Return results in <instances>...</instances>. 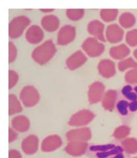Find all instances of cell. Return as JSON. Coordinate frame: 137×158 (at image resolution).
<instances>
[{"instance_id":"9","label":"cell","mask_w":137,"mask_h":158,"mask_svg":"<svg viewBox=\"0 0 137 158\" xmlns=\"http://www.w3.org/2000/svg\"><path fill=\"white\" fill-rule=\"evenodd\" d=\"M61 145V139L57 135H52L44 140L42 142L41 149L43 152H52L59 148Z\"/></svg>"},{"instance_id":"13","label":"cell","mask_w":137,"mask_h":158,"mask_svg":"<svg viewBox=\"0 0 137 158\" xmlns=\"http://www.w3.org/2000/svg\"><path fill=\"white\" fill-rule=\"evenodd\" d=\"M86 60L85 55L81 51H77L67 60V66L71 69H75L84 64Z\"/></svg>"},{"instance_id":"39","label":"cell","mask_w":137,"mask_h":158,"mask_svg":"<svg viewBox=\"0 0 137 158\" xmlns=\"http://www.w3.org/2000/svg\"><path fill=\"white\" fill-rule=\"evenodd\" d=\"M133 54H134L135 57H136V60H137V49L136 50V51H134V53H133Z\"/></svg>"},{"instance_id":"27","label":"cell","mask_w":137,"mask_h":158,"mask_svg":"<svg viewBox=\"0 0 137 158\" xmlns=\"http://www.w3.org/2000/svg\"><path fill=\"white\" fill-rule=\"evenodd\" d=\"M126 41L129 45L134 47L137 45V30H133L127 32Z\"/></svg>"},{"instance_id":"25","label":"cell","mask_w":137,"mask_h":158,"mask_svg":"<svg viewBox=\"0 0 137 158\" xmlns=\"http://www.w3.org/2000/svg\"><path fill=\"white\" fill-rule=\"evenodd\" d=\"M117 15V10H102L101 11V18L107 22L114 20Z\"/></svg>"},{"instance_id":"23","label":"cell","mask_w":137,"mask_h":158,"mask_svg":"<svg viewBox=\"0 0 137 158\" xmlns=\"http://www.w3.org/2000/svg\"><path fill=\"white\" fill-rule=\"evenodd\" d=\"M22 111V107L17 97L14 95H10V114L18 113Z\"/></svg>"},{"instance_id":"29","label":"cell","mask_w":137,"mask_h":158,"mask_svg":"<svg viewBox=\"0 0 137 158\" xmlns=\"http://www.w3.org/2000/svg\"><path fill=\"white\" fill-rule=\"evenodd\" d=\"M83 10H68L67 15L72 20H78L83 16Z\"/></svg>"},{"instance_id":"38","label":"cell","mask_w":137,"mask_h":158,"mask_svg":"<svg viewBox=\"0 0 137 158\" xmlns=\"http://www.w3.org/2000/svg\"><path fill=\"white\" fill-rule=\"evenodd\" d=\"M41 11H44V12H50L53 10H41Z\"/></svg>"},{"instance_id":"34","label":"cell","mask_w":137,"mask_h":158,"mask_svg":"<svg viewBox=\"0 0 137 158\" xmlns=\"http://www.w3.org/2000/svg\"><path fill=\"white\" fill-rule=\"evenodd\" d=\"M10 158H21V154L16 150L10 151Z\"/></svg>"},{"instance_id":"19","label":"cell","mask_w":137,"mask_h":158,"mask_svg":"<svg viewBox=\"0 0 137 158\" xmlns=\"http://www.w3.org/2000/svg\"><path fill=\"white\" fill-rule=\"evenodd\" d=\"M12 125L18 131L24 132L28 130L29 127V121L25 117L19 116L12 121Z\"/></svg>"},{"instance_id":"14","label":"cell","mask_w":137,"mask_h":158,"mask_svg":"<svg viewBox=\"0 0 137 158\" xmlns=\"http://www.w3.org/2000/svg\"><path fill=\"white\" fill-rule=\"evenodd\" d=\"M98 68L102 76L106 77V78L112 77L115 73L114 63H112V61L109 60H102L99 64Z\"/></svg>"},{"instance_id":"16","label":"cell","mask_w":137,"mask_h":158,"mask_svg":"<svg viewBox=\"0 0 137 158\" xmlns=\"http://www.w3.org/2000/svg\"><path fill=\"white\" fill-rule=\"evenodd\" d=\"M88 30L89 31V33L92 35H95L97 39H99L101 41H105L104 39L103 31H104V24L100 23V21L97 20H94L88 24Z\"/></svg>"},{"instance_id":"33","label":"cell","mask_w":137,"mask_h":158,"mask_svg":"<svg viewBox=\"0 0 137 158\" xmlns=\"http://www.w3.org/2000/svg\"><path fill=\"white\" fill-rule=\"evenodd\" d=\"M10 63H11L15 59L16 57V54H17V51H16V48H15L14 45H13V43H10Z\"/></svg>"},{"instance_id":"24","label":"cell","mask_w":137,"mask_h":158,"mask_svg":"<svg viewBox=\"0 0 137 158\" xmlns=\"http://www.w3.org/2000/svg\"><path fill=\"white\" fill-rule=\"evenodd\" d=\"M128 68L137 69V63L133 60L132 58H128V59L121 61L119 63V69L120 71H124Z\"/></svg>"},{"instance_id":"5","label":"cell","mask_w":137,"mask_h":158,"mask_svg":"<svg viewBox=\"0 0 137 158\" xmlns=\"http://www.w3.org/2000/svg\"><path fill=\"white\" fill-rule=\"evenodd\" d=\"M94 118V114L88 110L79 111L72 116L69 121L71 126H82L88 123Z\"/></svg>"},{"instance_id":"3","label":"cell","mask_w":137,"mask_h":158,"mask_svg":"<svg viewBox=\"0 0 137 158\" xmlns=\"http://www.w3.org/2000/svg\"><path fill=\"white\" fill-rule=\"evenodd\" d=\"M83 48L90 56L95 57L99 56L104 52V46L102 44L99 43L95 39H88L84 42L83 44Z\"/></svg>"},{"instance_id":"1","label":"cell","mask_w":137,"mask_h":158,"mask_svg":"<svg viewBox=\"0 0 137 158\" xmlns=\"http://www.w3.org/2000/svg\"><path fill=\"white\" fill-rule=\"evenodd\" d=\"M56 53L55 45L52 41H47L45 43L37 47L32 53V57L40 64L47 63Z\"/></svg>"},{"instance_id":"18","label":"cell","mask_w":137,"mask_h":158,"mask_svg":"<svg viewBox=\"0 0 137 158\" xmlns=\"http://www.w3.org/2000/svg\"><path fill=\"white\" fill-rule=\"evenodd\" d=\"M130 52L131 51L125 44H121V45L112 48L109 51L111 56L115 59H122L127 56Z\"/></svg>"},{"instance_id":"37","label":"cell","mask_w":137,"mask_h":158,"mask_svg":"<svg viewBox=\"0 0 137 158\" xmlns=\"http://www.w3.org/2000/svg\"><path fill=\"white\" fill-rule=\"evenodd\" d=\"M113 158H124V155H123L121 153H120V154H117V155H116L115 157H114Z\"/></svg>"},{"instance_id":"36","label":"cell","mask_w":137,"mask_h":158,"mask_svg":"<svg viewBox=\"0 0 137 158\" xmlns=\"http://www.w3.org/2000/svg\"><path fill=\"white\" fill-rule=\"evenodd\" d=\"M16 137H17V134L15 133L14 132L13 133L11 129H10V142H11L12 141L14 140L15 139H16Z\"/></svg>"},{"instance_id":"2","label":"cell","mask_w":137,"mask_h":158,"mask_svg":"<svg viewBox=\"0 0 137 158\" xmlns=\"http://www.w3.org/2000/svg\"><path fill=\"white\" fill-rule=\"evenodd\" d=\"M30 23V20L26 17H18L13 19L10 23L9 34L10 36L13 39L18 38L23 33L24 29Z\"/></svg>"},{"instance_id":"20","label":"cell","mask_w":137,"mask_h":158,"mask_svg":"<svg viewBox=\"0 0 137 158\" xmlns=\"http://www.w3.org/2000/svg\"><path fill=\"white\" fill-rule=\"evenodd\" d=\"M117 93L115 90H109L105 94L103 100V106L107 110H112L114 108Z\"/></svg>"},{"instance_id":"22","label":"cell","mask_w":137,"mask_h":158,"mask_svg":"<svg viewBox=\"0 0 137 158\" xmlns=\"http://www.w3.org/2000/svg\"><path fill=\"white\" fill-rule=\"evenodd\" d=\"M119 22L121 25L124 28H130L135 24L136 19L131 13H124L120 17Z\"/></svg>"},{"instance_id":"6","label":"cell","mask_w":137,"mask_h":158,"mask_svg":"<svg viewBox=\"0 0 137 158\" xmlns=\"http://www.w3.org/2000/svg\"><path fill=\"white\" fill-rule=\"evenodd\" d=\"M75 29L71 26H65L61 28L58 35V44L61 45L68 44L74 39Z\"/></svg>"},{"instance_id":"10","label":"cell","mask_w":137,"mask_h":158,"mask_svg":"<svg viewBox=\"0 0 137 158\" xmlns=\"http://www.w3.org/2000/svg\"><path fill=\"white\" fill-rule=\"evenodd\" d=\"M38 139L35 135H29L23 140L22 144L23 152L27 154H32L37 150Z\"/></svg>"},{"instance_id":"31","label":"cell","mask_w":137,"mask_h":158,"mask_svg":"<svg viewBox=\"0 0 137 158\" xmlns=\"http://www.w3.org/2000/svg\"><path fill=\"white\" fill-rule=\"evenodd\" d=\"M128 107H129V103L126 100H121L117 104V109L122 115H126L127 114Z\"/></svg>"},{"instance_id":"15","label":"cell","mask_w":137,"mask_h":158,"mask_svg":"<svg viewBox=\"0 0 137 158\" xmlns=\"http://www.w3.org/2000/svg\"><path fill=\"white\" fill-rule=\"evenodd\" d=\"M67 138L70 140H83L87 141L91 138V132L88 129L84 128L70 131L67 133Z\"/></svg>"},{"instance_id":"32","label":"cell","mask_w":137,"mask_h":158,"mask_svg":"<svg viewBox=\"0 0 137 158\" xmlns=\"http://www.w3.org/2000/svg\"><path fill=\"white\" fill-rule=\"evenodd\" d=\"M10 88H11L15 84L17 83L18 81V76L17 75V73L14 71H10Z\"/></svg>"},{"instance_id":"30","label":"cell","mask_w":137,"mask_h":158,"mask_svg":"<svg viewBox=\"0 0 137 158\" xmlns=\"http://www.w3.org/2000/svg\"><path fill=\"white\" fill-rule=\"evenodd\" d=\"M126 81L130 84H137V69L127 72L125 75Z\"/></svg>"},{"instance_id":"7","label":"cell","mask_w":137,"mask_h":158,"mask_svg":"<svg viewBox=\"0 0 137 158\" xmlns=\"http://www.w3.org/2000/svg\"><path fill=\"white\" fill-rule=\"evenodd\" d=\"M124 31L116 24H112L108 27L107 30V37L109 42L112 43L119 42L122 39Z\"/></svg>"},{"instance_id":"35","label":"cell","mask_w":137,"mask_h":158,"mask_svg":"<svg viewBox=\"0 0 137 158\" xmlns=\"http://www.w3.org/2000/svg\"><path fill=\"white\" fill-rule=\"evenodd\" d=\"M129 109L131 111H137V100L133 101L131 103H129Z\"/></svg>"},{"instance_id":"12","label":"cell","mask_w":137,"mask_h":158,"mask_svg":"<svg viewBox=\"0 0 137 158\" xmlns=\"http://www.w3.org/2000/svg\"><path fill=\"white\" fill-rule=\"evenodd\" d=\"M87 148V144L84 142H74L68 144L65 148L67 153L72 156H80L85 154Z\"/></svg>"},{"instance_id":"17","label":"cell","mask_w":137,"mask_h":158,"mask_svg":"<svg viewBox=\"0 0 137 158\" xmlns=\"http://www.w3.org/2000/svg\"><path fill=\"white\" fill-rule=\"evenodd\" d=\"M41 23L43 27L46 30L53 32L59 27V22L56 17L53 16V15H48L42 19Z\"/></svg>"},{"instance_id":"8","label":"cell","mask_w":137,"mask_h":158,"mask_svg":"<svg viewBox=\"0 0 137 158\" xmlns=\"http://www.w3.org/2000/svg\"><path fill=\"white\" fill-rule=\"evenodd\" d=\"M104 87L100 82H95L90 87L88 97H89L90 103H96L98 102L103 95Z\"/></svg>"},{"instance_id":"4","label":"cell","mask_w":137,"mask_h":158,"mask_svg":"<svg viewBox=\"0 0 137 158\" xmlns=\"http://www.w3.org/2000/svg\"><path fill=\"white\" fill-rule=\"evenodd\" d=\"M20 98L25 106H33L38 102L39 94L33 87L28 86L24 87L20 94Z\"/></svg>"},{"instance_id":"40","label":"cell","mask_w":137,"mask_h":158,"mask_svg":"<svg viewBox=\"0 0 137 158\" xmlns=\"http://www.w3.org/2000/svg\"><path fill=\"white\" fill-rule=\"evenodd\" d=\"M134 90H135V91H136V92L137 93V86H136V87H135V88H134Z\"/></svg>"},{"instance_id":"41","label":"cell","mask_w":137,"mask_h":158,"mask_svg":"<svg viewBox=\"0 0 137 158\" xmlns=\"http://www.w3.org/2000/svg\"><path fill=\"white\" fill-rule=\"evenodd\" d=\"M133 158H137V157H133Z\"/></svg>"},{"instance_id":"11","label":"cell","mask_w":137,"mask_h":158,"mask_svg":"<svg viewBox=\"0 0 137 158\" xmlns=\"http://www.w3.org/2000/svg\"><path fill=\"white\" fill-rule=\"evenodd\" d=\"M44 33L40 27L37 26H32L29 29L25 34V38L32 44H37L43 39Z\"/></svg>"},{"instance_id":"26","label":"cell","mask_w":137,"mask_h":158,"mask_svg":"<svg viewBox=\"0 0 137 158\" xmlns=\"http://www.w3.org/2000/svg\"><path fill=\"white\" fill-rule=\"evenodd\" d=\"M130 131H131V130H130V128L128 127L127 126L119 127H118L115 130V131L114 136L115 137V138L121 139L124 138V137H126L127 135H129Z\"/></svg>"},{"instance_id":"21","label":"cell","mask_w":137,"mask_h":158,"mask_svg":"<svg viewBox=\"0 0 137 158\" xmlns=\"http://www.w3.org/2000/svg\"><path fill=\"white\" fill-rule=\"evenodd\" d=\"M123 149L128 154L137 153V139L133 138L127 139L122 142Z\"/></svg>"},{"instance_id":"28","label":"cell","mask_w":137,"mask_h":158,"mask_svg":"<svg viewBox=\"0 0 137 158\" xmlns=\"http://www.w3.org/2000/svg\"><path fill=\"white\" fill-rule=\"evenodd\" d=\"M132 90H133V88H132L131 86L127 85L122 89V94L130 100L136 101L137 99V95L135 93L132 92Z\"/></svg>"}]
</instances>
